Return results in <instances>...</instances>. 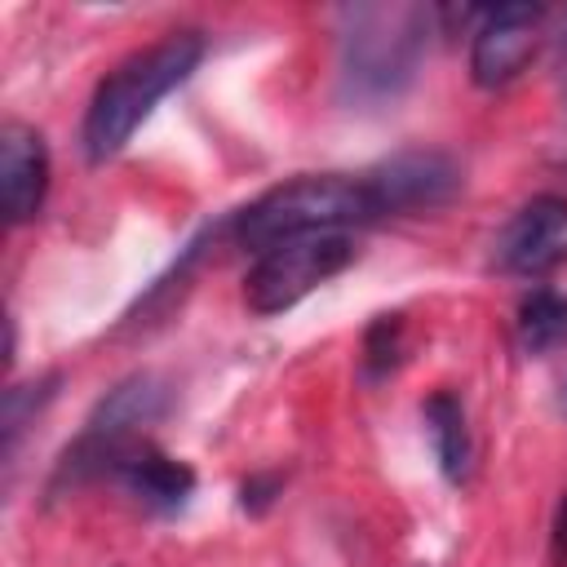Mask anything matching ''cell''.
I'll list each match as a JSON object with an SVG mask.
<instances>
[{
	"instance_id": "52a82bcc",
	"label": "cell",
	"mask_w": 567,
	"mask_h": 567,
	"mask_svg": "<svg viewBox=\"0 0 567 567\" xmlns=\"http://www.w3.org/2000/svg\"><path fill=\"white\" fill-rule=\"evenodd\" d=\"M49 195V151L44 137L27 124H4L0 133V208L9 226H22L40 213Z\"/></svg>"
},
{
	"instance_id": "30bf717a",
	"label": "cell",
	"mask_w": 567,
	"mask_h": 567,
	"mask_svg": "<svg viewBox=\"0 0 567 567\" xmlns=\"http://www.w3.org/2000/svg\"><path fill=\"white\" fill-rule=\"evenodd\" d=\"M518 341L527 354H545L554 346L567 341V297L536 288L532 297H523L518 306Z\"/></svg>"
},
{
	"instance_id": "8fae6325",
	"label": "cell",
	"mask_w": 567,
	"mask_h": 567,
	"mask_svg": "<svg viewBox=\"0 0 567 567\" xmlns=\"http://www.w3.org/2000/svg\"><path fill=\"white\" fill-rule=\"evenodd\" d=\"M363 354H368V368H372V372H381V368H390V363L399 359V315H381V319L372 323Z\"/></svg>"
},
{
	"instance_id": "3957f363",
	"label": "cell",
	"mask_w": 567,
	"mask_h": 567,
	"mask_svg": "<svg viewBox=\"0 0 567 567\" xmlns=\"http://www.w3.org/2000/svg\"><path fill=\"white\" fill-rule=\"evenodd\" d=\"M350 261H354L350 235H310L279 244L270 252H257V266L244 279V301L257 315H279L319 284H328L332 275H341Z\"/></svg>"
},
{
	"instance_id": "6da1fadb",
	"label": "cell",
	"mask_w": 567,
	"mask_h": 567,
	"mask_svg": "<svg viewBox=\"0 0 567 567\" xmlns=\"http://www.w3.org/2000/svg\"><path fill=\"white\" fill-rule=\"evenodd\" d=\"M199 58H204L199 31H168L164 40L128 53L115 71H106L89 97L80 128L89 164H106L111 155H120L133 142V133L146 124L155 102L168 97L199 66Z\"/></svg>"
},
{
	"instance_id": "ba28073f",
	"label": "cell",
	"mask_w": 567,
	"mask_h": 567,
	"mask_svg": "<svg viewBox=\"0 0 567 567\" xmlns=\"http://www.w3.org/2000/svg\"><path fill=\"white\" fill-rule=\"evenodd\" d=\"M111 474H115L137 501H146V505H155V509H177V505H186V496H190V487H195L190 465H182V461H173V456H164V452H155V447H137V443L115 461Z\"/></svg>"
},
{
	"instance_id": "8992f818",
	"label": "cell",
	"mask_w": 567,
	"mask_h": 567,
	"mask_svg": "<svg viewBox=\"0 0 567 567\" xmlns=\"http://www.w3.org/2000/svg\"><path fill=\"white\" fill-rule=\"evenodd\" d=\"M368 182H372L377 204H381V217H385V213H412V208L443 204L456 190L461 173L439 151H408V155H394L390 164L372 168Z\"/></svg>"
},
{
	"instance_id": "5b68a950",
	"label": "cell",
	"mask_w": 567,
	"mask_h": 567,
	"mask_svg": "<svg viewBox=\"0 0 567 567\" xmlns=\"http://www.w3.org/2000/svg\"><path fill=\"white\" fill-rule=\"evenodd\" d=\"M505 275H545L567 257V199L536 195L527 199L492 244Z\"/></svg>"
},
{
	"instance_id": "7a4b0ae2",
	"label": "cell",
	"mask_w": 567,
	"mask_h": 567,
	"mask_svg": "<svg viewBox=\"0 0 567 567\" xmlns=\"http://www.w3.org/2000/svg\"><path fill=\"white\" fill-rule=\"evenodd\" d=\"M377 217H381V204L368 173L363 177H346V173L292 177L257 195L244 213H235V244L252 252H270L279 244L310 239V235H346L350 226H363Z\"/></svg>"
},
{
	"instance_id": "7c38bea8",
	"label": "cell",
	"mask_w": 567,
	"mask_h": 567,
	"mask_svg": "<svg viewBox=\"0 0 567 567\" xmlns=\"http://www.w3.org/2000/svg\"><path fill=\"white\" fill-rule=\"evenodd\" d=\"M554 563H558V567L567 563V492H563V505H558V523H554Z\"/></svg>"
},
{
	"instance_id": "9c48e42d",
	"label": "cell",
	"mask_w": 567,
	"mask_h": 567,
	"mask_svg": "<svg viewBox=\"0 0 567 567\" xmlns=\"http://www.w3.org/2000/svg\"><path fill=\"white\" fill-rule=\"evenodd\" d=\"M425 430L434 439V452H439V465L452 483H461L470 474V430H465V408L456 394L439 390L425 399Z\"/></svg>"
},
{
	"instance_id": "277c9868",
	"label": "cell",
	"mask_w": 567,
	"mask_h": 567,
	"mask_svg": "<svg viewBox=\"0 0 567 567\" xmlns=\"http://www.w3.org/2000/svg\"><path fill=\"white\" fill-rule=\"evenodd\" d=\"M540 27L545 9L540 4H501L478 13L474 40H470V75L478 89H501L509 84L532 53L540 49Z\"/></svg>"
}]
</instances>
